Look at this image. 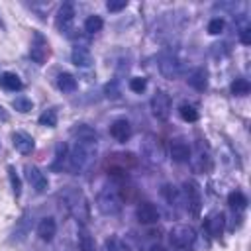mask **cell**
<instances>
[{
	"instance_id": "6da1fadb",
	"label": "cell",
	"mask_w": 251,
	"mask_h": 251,
	"mask_svg": "<svg viewBox=\"0 0 251 251\" xmlns=\"http://www.w3.org/2000/svg\"><path fill=\"white\" fill-rule=\"evenodd\" d=\"M59 204L61 210H65L71 218L76 220L78 227H86L90 222V202L84 196L82 190L75 188V186H67L59 192Z\"/></svg>"
},
{
	"instance_id": "7a4b0ae2",
	"label": "cell",
	"mask_w": 251,
	"mask_h": 251,
	"mask_svg": "<svg viewBox=\"0 0 251 251\" xmlns=\"http://www.w3.org/2000/svg\"><path fill=\"white\" fill-rule=\"evenodd\" d=\"M96 151H98L96 139H75L73 147H71L69 153H67V165H65V169H67L71 175L82 173V171L88 169L90 163L94 161Z\"/></svg>"
},
{
	"instance_id": "3957f363",
	"label": "cell",
	"mask_w": 251,
	"mask_h": 251,
	"mask_svg": "<svg viewBox=\"0 0 251 251\" xmlns=\"http://www.w3.org/2000/svg\"><path fill=\"white\" fill-rule=\"evenodd\" d=\"M96 208L104 216H116V214H120L122 208H124V200H122L120 190L116 186H104L98 192V196H96Z\"/></svg>"
},
{
	"instance_id": "277c9868",
	"label": "cell",
	"mask_w": 251,
	"mask_h": 251,
	"mask_svg": "<svg viewBox=\"0 0 251 251\" xmlns=\"http://www.w3.org/2000/svg\"><path fill=\"white\" fill-rule=\"evenodd\" d=\"M169 241L173 247L176 249H188L194 241H196V231L192 226H186V224H178L171 229L169 233Z\"/></svg>"
},
{
	"instance_id": "5b68a950",
	"label": "cell",
	"mask_w": 251,
	"mask_h": 251,
	"mask_svg": "<svg viewBox=\"0 0 251 251\" xmlns=\"http://www.w3.org/2000/svg\"><path fill=\"white\" fill-rule=\"evenodd\" d=\"M159 71H161V75L165 78L175 80V78H178L182 75V63L173 51H165L159 57Z\"/></svg>"
},
{
	"instance_id": "8992f818",
	"label": "cell",
	"mask_w": 251,
	"mask_h": 251,
	"mask_svg": "<svg viewBox=\"0 0 251 251\" xmlns=\"http://www.w3.org/2000/svg\"><path fill=\"white\" fill-rule=\"evenodd\" d=\"M141 155L149 165H161L165 159V149L163 143L155 135H147L145 141L141 143Z\"/></svg>"
},
{
	"instance_id": "52a82bcc",
	"label": "cell",
	"mask_w": 251,
	"mask_h": 251,
	"mask_svg": "<svg viewBox=\"0 0 251 251\" xmlns=\"http://www.w3.org/2000/svg\"><path fill=\"white\" fill-rule=\"evenodd\" d=\"M49 55H51V49H49L47 39H45L39 31H35V33H33L31 47H29V57H31V61L37 63V65H45V61L49 59Z\"/></svg>"
},
{
	"instance_id": "ba28073f",
	"label": "cell",
	"mask_w": 251,
	"mask_h": 251,
	"mask_svg": "<svg viewBox=\"0 0 251 251\" xmlns=\"http://www.w3.org/2000/svg\"><path fill=\"white\" fill-rule=\"evenodd\" d=\"M151 112L157 120L165 122L171 116V96L165 90H157L151 98Z\"/></svg>"
},
{
	"instance_id": "9c48e42d",
	"label": "cell",
	"mask_w": 251,
	"mask_h": 251,
	"mask_svg": "<svg viewBox=\"0 0 251 251\" xmlns=\"http://www.w3.org/2000/svg\"><path fill=\"white\" fill-rule=\"evenodd\" d=\"M184 196H186L188 212L196 218L200 214V208H202V192H200V186H198L196 180H186L184 182Z\"/></svg>"
},
{
	"instance_id": "30bf717a",
	"label": "cell",
	"mask_w": 251,
	"mask_h": 251,
	"mask_svg": "<svg viewBox=\"0 0 251 251\" xmlns=\"http://www.w3.org/2000/svg\"><path fill=\"white\" fill-rule=\"evenodd\" d=\"M24 173H25L27 182L31 184V188H33L37 194H41V192L47 190L49 180H47V176H45V173H43L41 169H37L35 165H25V167H24Z\"/></svg>"
},
{
	"instance_id": "8fae6325",
	"label": "cell",
	"mask_w": 251,
	"mask_h": 251,
	"mask_svg": "<svg viewBox=\"0 0 251 251\" xmlns=\"http://www.w3.org/2000/svg\"><path fill=\"white\" fill-rule=\"evenodd\" d=\"M73 20H75V4L73 2H65L61 4L59 12H57V18H55V24L61 31L69 33L71 31V25H73Z\"/></svg>"
},
{
	"instance_id": "7c38bea8",
	"label": "cell",
	"mask_w": 251,
	"mask_h": 251,
	"mask_svg": "<svg viewBox=\"0 0 251 251\" xmlns=\"http://www.w3.org/2000/svg\"><path fill=\"white\" fill-rule=\"evenodd\" d=\"M135 216H137V220H139L141 224L151 226V224H157V220H159V210H157V206L151 204V202H141V204L137 206V210H135Z\"/></svg>"
},
{
	"instance_id": "4fadbf2b",
	"label": "cell",
	"mask_w": 251,
	"mask_h": 251,
	"mask_svg": "<svg viewBox=\"0 0 251 251\" xmlns=\"http://www.w3.org/2000/svg\"><path fill=\"white\" fill-rule=\"evenodd\" d=\"M12 145H14L16 151H20L22 155H27V153L33 151L35 141H33V137H31L29 133H25V131H14V133H12Z\"/></svg>"
},
{
	"instance_id": "5bb4252c",
	"label": "cell",
	"mask_w": 251,
	"mask_h": 251,
	"mask_svg": "<svg viewBox=\"0 0 251 251\" xmlns=\"http://www.w3.org/2000/svg\"><path fill=\"white\" fill-rule=\"evenodd\" d=\"M110 135L116 139V141H120V143H124V141H127L129 137H131V124L127 122V120H116L112 126H110Z\"/></svg>"
},
{
	"instance_id": "9a60e30c",
	"label": "cell",
	"mask_w": 251,
	"mask_h": 251,
	"mask_svg": "<svg viewBox=\"0 0 251 251\" xmlns=\"http://www.w3.org/2000/svg\"><path fill=\"white\" fill-rule=\"evenodd\" d=\"M71 61H73V65H76V67L86 69V67L92 65V53L88 51V47L76 45V47H73V51H71Z\"/></svg>"
},
{
	"instance_id": "2e32d148",
	"label": "cell",
	"mask_w": 251,
	"mask_h": 251,
	"mask_svg": "<svg viewBox=\"0 0 251 251\" xmlns=\"http://www.w3.org/2000/svg\"><path fill=\"white\" fill-rule=\"evenodd\" d=\"M171 157L175 163H184L190 159V147L184 139H173L171 141Z\"/></svg>"
},
{
	"instance_id": "e0dca14e",
	"label": "cell",
	"mask_w": 251,
	"mask_h": 251,
	"mask_svg": "<svg viewBox=\"0 0 251 251\" xmlns=\"http://www.w3.org/2000/svg\"><path fill=\"white\" fill-rule=\"evenodd\" d=\"M224 224H226V216H224L222 212H218V214H212V216L206 218L204 227H206V231H208L212 237H220L222 231H224Z\"/></svg>"
},
{
	"instance_id": "ac0fdd59",
	"label": "cell",
	"mask_w": 251,
	"mask_h": 251,
	"mask_svg": "<svg viewBox=\"0 0 251 251\" xmlns=\"http://www.w3.org/2000/svg\"><path fill=\"white\" fill-rule=\"evenodd\" d=\"M31 226H33V222H31L29 214L25 212V214L18 220V224H16V227H14V231H12V241H24V239L29 235Z\"/></svg>"
},
{
	"instance_id": "d6986e66",
	"label": "cell",
	"mask_w": 251,
	"mask_h": 251,
	"mask_svg": "<svg viewBox=\"0 0 251 251\" xmlns=\"http://www.w3.org/2000/svg\"><path fill=\"white\" fill-rule=\"evenodd\" d=\"M57 233V222L53 218H43L39 224H37V235L41 241H51Z\"/></svg>"
},
{
	"instance_id": "ffe728a7",
	"label": "cell",
	"mask_w": 251,
	"mask_h": 251,
	"mask_svg": "<svg viewBox=\"0 0 251 251\" xmlns=\"http://www.w3.org/2000/svg\"><path fill=\"white\" fill-rule=\"evenodd\" d=\"M188 84L192 86V88H196V90H206L208 88V71L206 69H196L190 76H188Z\"/></svg>"
},
{
	"instance_id": "44dd1931",
	"label": "cell",
	"mask_w": 251,
	"mask_h": 251,
	"mask_svg": "<svg viewBox=\"0 0 251 251\" xmlns=\"http://www.w3.org/2000/svg\"><path fill=\"white\" fill-rule=\"evenodd\" d=\"M0 86L6 88V90L16 92V90L22 88V80H20V76L16 73H2L0 75Z\"/></svg>"
},
{
	"instance_id": "7402d4cb",
	"label": "cell",
	"mask_w": 251,
	"mask_h": 251,
	"mask_svg": "<svg viewBox=\"0 0 251 251\" xmlns=\"http://www.w3.org/2000/svg\"><path fill=\"white\" fill-rule=\"evenodd\" d=\"M227 204L235 210V212H241V210H245L247 208V196L243 194V192H239V190H233V192H229V196H227Z\"/></svg>"
},
{
	"instance_id": "603a6c76",
	"label": "cell",
	"mask_w": 251,
	"mask_h": 251,
	"mask_svg": "<svg viewBox=\"0 0 251 251\" xmlns=\"http://www.w3.org/2000/svg\"><path fill=\"white\" fill-rule=\"evenodd\" d=\"M78 247H80V251H96L94 237L90 235V231L86 227H78Z\"/></svg>"
},
{
	"instance_id": "cb8c5ba5",
	"label": "cell",
	"mask_w": 251,
	"mask_h": 251,
	"mask_svg": "<svg viewBox=\"0 0 251 251\" xmlns=\"http://www.w3.org/2000/svg\"><path fill=\"white\" fill-rule=\"evenodd\" d=\"M67 153H69V147L65 143H59L57 145V151H55V161L51 165L53 171H63L65 165H67Z\"/></svg>"
},
{
	"instance_id": "d4e9b609",
	"label": "cell",
	"mask_w": 251,
	"mask_h": 251,
	"mask_svg": "<svg viewBox=\"0 0 251 251\" xmlns=\"http://www.w3.org/2000/svg\"><path fill=\"white\" fill-rule=\"evenodd\" d=\"M57 86H59V90H63V92H73V90L76 88V78H75L71 73H61V75L57 76Z\"/></svg>"
},
{
	"instance_id": "484cf974",
	"label": "cell",
	"mask_w": 251,
	"mask_h": 251,
	"mask_svg": "<svg viewBox=\"0 0 251 251\" xmlns=\"http://www.w3.org/2000/svg\"><path fill=\"white\" fill-rule=\"evenodd\" d=\"M71 135H76V139H96V131L86 124H76L71 129Z\"/></svg>"
},
{
	"instance_id": "4316f807",
	"label": "cell",
	"mask_w": 251,
	"mask_h": 251,
	"mask_svg": "<svg viewBox=\"0 0 251 251\" xmlns=\"http://www.w3.org/2000/svg\"><path fill=\"white\" fill-rule=\"evenodd\" d=\"M249 90H251V84L247 78H235L231 82V94L233 96H247Z\"/></svg>"
},
{
	"instance_id": "83f0119b",
	"label": "cell",
	"mask_w": 251,
	"mask_h": 251,
	"mask_svg": "<svg viewBox=\"0 0 251 251\" xmlns=\"http://www.w3.org/2000/svg\"><path fill=\"white\" fill-rule=\"evenodd\" d=\"M178 114H180V118L184 120V122H196L198 118H200V114H198V110L194 108V106H190V104H180V108H178Z\"/></svg>"
},
{
	"instance_id": "f1b7e54d",
	"label": "cell",
	"mask_w": 251,
	"mask_h": 251,
	"mask_svg": "<svg viewBox=\"0 0 251 251\" xmlns=\"http://www.w3.org/2000/svg\"><path fill=\"white\" fill-rule=\"evenodd\" d=\"M12 106H14L20 114H27V112H31L33 102H31L27 96H16V98L12 100Z\"/></svg>"
},
{
	"instance_id": "f546056e",
	"label": "cell",
	"mask_w": 251,
	"mask_h": 251,
	"mask_svg": "<svg viewBox=\"0 0 251 251\" xmlns=\"http://www.w3.org/2000/svg\"><path fill=\"white\" fill-rule=\"evenodd\" d=\"M39 126H45V127H55L57 126V110L55 108H49L45 110L41 116H39Z\"/></svg>"
},
{
	"instance_id": "4dcf8cb0",
	"label": "cell",
	"mask_w": 251,
	"mask_h": 251,
	"mask_svg": "<svg viewBox=\"0 0 251 251\" xmlns=\"http://www.w3.org/2000/svg\"><path fill=\"white\" fill-rule=\"evenodd\" d=\"M102 25H104L102 18L94 14V16H88V18H86V22H84V31H86V33H96V31L102 29Z\"/></svg>"
},
{
	"instance_id": "1f68e13d",
	"label": "cell",
	"mask_w": 251,
	"mask_h": 251,
	"mask_svg": "<svg viewBox=\"0 0 251 251\" xmlns=\"http://www.w3.org/2000/svg\"><path fill=\"white\" fill-rule=\"evenodd\" d=\"M161 194L167 198L169 206H178V202H180V196H178V190H176L175 186H171V184H165V186H163V190H161Z\"/></svg>"
},
{
	"instance_id": "d6a6232c",
	"label": "cell",
	"mask_w": 251,
	"mask_h": 251,
	"mask_svg": "<svg viewBox=\"0 0 251 251\" xmlns=\"http://www.w3.org/2000/svg\"><path fill=\"white\" fill-rule=\"evenodd\" d=\"M104 251H127V247H126V243H124L120 237L110 235V237L104 241Z\"/></svg>"
},
{
	"instance_id": "836d02e7",
	"label": "cell",
	"mask_w": 251,
	"mask_h": 251,
	"mask_svg": "<svg viewBox=\"0 0 251 251\" xmlns=\"http://www.w3.org/2000/svg\"><path fill=\"white\" fill-rule=\"evenodd\" d=\"M8 178H10L14 196L20 198V194H22V180H20V176L16 175V169H14V167H8Z\"/></svg>"
},
{
	"instance_id": "e575fe53",
	"label": "cell",
	"mask_w": 251,
	"mask_h": 251,
	"mask_svg": "<svg viewBox=\"0 0 251 251\" xmlns=\"http://www.w3.org/2000/svg\"><path fill=\"white\" fill-rule=\"evenodd\" d=\"M224 27H226V22L222 18H212L210 24H208V33L210 35H220L224 31Z\"/></svg>"
},
{
	"instance_id": "d590c367",
	"label": "cell",
	"mask_w": 251,
	"mask_h": 251,
	"mask_svg": "<svg viewBox=\"0 0 251 251\" xmlns=\"http://www.w3.org/2000/svg\"><path fill=\"white\" fill-rule=\"evenodd\" d=\"M145 86H147V78H143V76H133V78H129V90L141 94V92L145 90Z\"/></svg>"
},
{
	"instance_id": "8d00e7d4",
	"label": "cell",
	"mask_w": 251,
	"mask_h": 251,
	"mask_svg": "<svg viewBox=\"0 0 251 251\" xmlns=\"http://www.w3.org/2000/svg\"><path fill=\"white\" fill-rule=\"evenodd\" d=\"M104 92H106V96H108V98H118V96H120L118 80H116V78H114V80H110V82L104 86Z\"/></svg>"
},
{
	"instance_id": "74e56055",
	"label": "cell",
	"mask_w": 251,
	"mask_h": 251,
	"mask_svg": "<svg viewBox=\"0 0 251 251\" xmlns=\"http://www.w3.org/2000/svg\"><path fill=\"white\" fill-rule=\"evenodd\" d=\"M127 6V0H110L108 4H106V8L110 10V12H120V10H124Z\"/></svg>"
},
{
	"instance_id": "f35d334b",
	"label": "cell",
	"mask_w": 251,
	"mask_h": 251,
	"mask_svg": "<svg viewBox=\"0 0 251 251\" xmlns=\"http://www.w3.org/2000/svg\"><path fill=\"white\" fill-rule=\"evenodd\" d=\"M239 41H241L243 45H249V43H251V29H249L247 25L239 29Z\"/></svg>"
},
{
	"instance_id": "ab89813d",
	"label": "cell",
	"mask_w": 251,
	"mask_h": 251,
	"mask_svg": "<svg viewBox=\"0 0 251 251\" xmlns=\"http://www.w3.org/2000/svg\"><path fill=\"white\" fill-rule=\"evenodd\" d=\"M8 118H10L8 112L4 110V106H0V122H8Z\"/></svg>"
},
{
	"instance_id": "60d3db41",
	"label": "cell",
	"mask_w": 251,
	"mask_h": 251,
	"mask_svg": "<svg viewBox=\"0 0 251 251\" xmlns=\"http://www.w3.org/2000/svg\"><path fill=\"white\" fill-rule=\"evenodd\" d=\"M149 251H165V247H161V245H153Z\"/></svg>"
},
{
	"instance_id": "b9f144b4",
	"label": "cell",
	"mask_w": 251,
	"mask_h": 251,
	"mask_svg": "<svg viewBox=\"0 0 251 251\" xmlns=\"http://www.w3.org/2000/svg\"><path fill=\"white\" fill-rule=\"evenodd\" d=\"M0 27H4V22H2V18H0Z\"/></svg>"
},
{
	"instance_id": "7bdbcfd3",
	"label": "cell",
	"mask_w": 251,
	"mask_h": 251,
	"mask_svg": "<svg viewBox=\"0 0 251 251\" xmlns=\"http://www.w3.org/2000/svg\"><path fill=\"white\" fill-rule=\"evenodd\" d=\"M57 251H63V247H61V249H57ZM65 251H69V249H65Z\"/></svg>"
}]
</instances>
